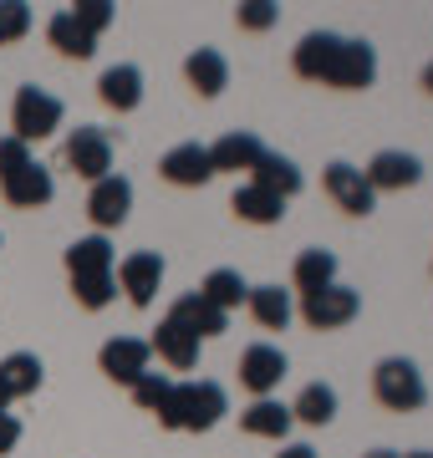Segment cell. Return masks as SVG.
I'll return each instance as SVG.
<instances>
[{"instance_id": "6da1fadb", "label": "cell", "mask_w": 433, "mask_h": 458, "mask_svg": "<svg viewBox=\"0 0 433 458\" xmlns=\"http://www.w3.org/2000/svg\"><path fill=\"white\" fill-rule=\"evenodd\" d=\"M291 72L301 82H321L336 92H367L378 82V51H372V41L342 31H306L291 51Z\"/></svg>"}, {"instance_id": "7a4b0ae2", "label": "cell", "mask_w": 433, "mask_h": 458, "mask_svg": "<svg viewBox=\"0 0 433 458\" xmlns=\"http://www.w3.org/2000/svg\"><path fill=\"white\" fill-rule=\"evenodd\" d=\"M67 280H72V295H77V306L82 311H102V306H113L117 301V255L107 245V234H87V240H72L67 255Z\"/></svg>"}, {"instance_id": "3957f363", "label": "cell", "mask_w": 433, "mask_h": 458, "mask_svg": "<svg viewBox=\"0 0 433 458\" xmlns=\"http://www.w3.org/2000/svg\"><path fill=\"white\" fill-rule=\"evenodd\" d=\"M230 412V397L219 382L209 377H194V382H174V403H168L164 428L168 433H209Z\"/></svg>"}, {"instance_id": "277c9868", "label": "cell", "mask_w": 433, "mask_h": 458, "mask_svg": "<svg viewBox=\"0 0 433 458\" xmlns=\"http://www.w3.org/2000/svg\"><path fill=\"white\" fill-rule=\"evenodd\" d=\"M372 397H378L387 412H423L429 408V382L418 372V361L383 357L372 367Z\"/></svg>"}, {"instance_id": "5b68a950", "label": "cell", "mask_w": 433, "mask_h": 458, "mask_svg": "<svg viewBox=\"0 0 433 458\" xmlns=\"http://www.w3.org/2000/svg\"><path fill=\"white\" fill-rule=\"evenodd\" d=\"M62 117H67V107H62L56 92L26 82L16 92V102H11V138H21V143L31 148V143H41V138H51V132L62 128Z\"/></svg>"}, {"instance_id": "8992f818", "label": "cell", "mask_w": 433, "mask_h": 458, "mask_svg": "<svg viewBox=\"0 0 433 458\" xmlns=\"http://www.w3.org/2000/svg\"><path fill=\"white\" fill-rule=\"evenodd\" d=\"M62 164L77 174V179L98 183L113 174V132L107 128H92V123H77L62 143Z\"/></svg>"}, {"instance_id": "52a82bcc", "label": "cell", "mask_w": 433, "mask_h": 458, "mask_svg": "<svg viewBox=\"0 0 433 458\" xmlns=\"http://www.w3.org/2000/svg\"><path fill=\"white\" fill-rule=\"evenodd\" d=\"M357 311H362V295L347 291L342 280L317 295H301V321L311 331H342L347 321H357Z\"/></svg>"}, {"instance_id": "ba28073f", "label": "cell", "mask_w": 433, "mask_h": 458, "mask_svg": "<svg viewBox=\"0 0 433 458\" xmlns=\"http://www.w3.org/2000/svg\"><path fill=\"white\" fill-rule=\"evenodd\" d=\"M285 372H291V361H285L281 346L255 342V346L240 352V387H245L250 397H270L285 382Z\"/></svg>"}, {"instance_id": "9c48e42d", "label": "cell", "mask_w": 433, "mask_h": 458, "mask_svg": "<svg viewBox=\"0 0 433 458\" xmlns=\"http://www.w3.org/2000/svg\"><path fill=\"white\" fill-rule=\"evenodd\" d=\"M113 276H117L123 295L133 301L138 311H149L153 301H158V285H164V255H158V250H133Z\"/></svg>"}, {"instance_id": "30bf717a", "label": "cell", "mask_w": 433, "mask_h": 458, "mask_svg": "<svg viewBox=\"0 0 433 458\" xmlns=\"http://www.w3.org/2000/svg\"><path fill=\"white\" fill-rule=\"evenodd\" d=\"M321 189H327V199H332L342 214H352V219H367V214L378 209V194L367 189L362 179V168H352V164H327V174H321Z\"/></svg>"}, {"instance_id": "8fae6325", "label": "cell", "mask_w": 433, "mask_h": 458, "mask_svg": "<svg viewBox=\"0 0 433 458\" xmlns=\"http://www.w3.org/2000/svg\"><path fill=\"white\" fill-rule=\"evenodd\" d=\"M128 214H133V183L123 179V174H107V179L92 183V194H87V219L98 225V234L128 225Z\"/></svg>"}, {"instance_id": "7c38bea8", "label": "cell", "mask_w": 433, "mask_h": 458, "mask_svg": "<svg viewBox=\"0 0 433 458\" xmlns=\"http://www.w3.org/2000/svg\"><path fill=\"white\" fill-rule=\"evenodd\" d=\"M362 179L372 194H403V189H413L423 179V164H418L413 153H403V148H383V153H372Z\"/></svg>"}, {"instance_id": "4fadbf2b", "label": "cell", "mask_w": 433, "mask_h": 458, "mask_svg": "<svg viewBox=\"0 0 433 458\" xmlns=\"http://www.w3.org/2000/svg\"><path fill=\"white\" fill-rule=\"evenodd\" d=\"M149 361H153V352H149V342H138V336H113V342H102V352H98L102 377L117 382V387H133L138 377L149 372Z\"/></svg>"}, {"instance_id": "5bb4252c", "label": "cell", "mask_w": 433, "mask_h": 458, "mask_svg": "<svg viewBox=\"0 0 433 458\" xmlns=\"http://www.w3.org/2000/svg\"><path fill=\"white\" fill-rule=\"evenodd\" d=\"M158 174L174 189H204V183L215 179V164H209V148L204 143H179L158 158Z\"/></svg>"}, {"instance_id": "9a60e30c", "label": "cell", "mask_w": 433, "mask_h": 458, "mask_svg": "<svg viewBox=\"0 0 433 458\" xmlns=\"http://www.w3.org/2000/svg\"><path fill=\"white\" fill-rule=\"evenodd\" d=\"M0 194H5V204L11 209H47L51 199H56V179H51V168L47 164H26L16 168L11 179H0Z\"/></svg>"}, {"instance_id": "2e32d148", "label": "cell", "mask_w": 433, "mask_h": 458, "mask_svg": "<svg viewBox=\"0 0 433 458\" xmlns=\"http://www.w3.org/2000/svg\"><path fill=\"white\" fill-rule=\"evenodd\" d=\"M183 82L194 87L204 102H215L219 92L230 87V62H225V51H215V47L189 51V56H183Z\"/></svg>"}, {"instance_id": "e0dca14e", "label": "cell", "mask_w": 433, "mask_h": 458, "mask_svg": "<svg viewBox=\"0 0 433 458\" xmlns=\"http://www.w3.org/2000/svg\"><path fill=\"white\" fill-rule=\"evenodd\" d=\"M98 98H102V107H113V113H138V107H143V72H138L133 62L107 66L98 77Z\"/></svg>"}, {"instance_id": "ac0fdd59", "label": "cell", "mask_w": 433, "mask_h": 458, "mask_svg": "<svg viewBox=\"0 0 433 458\" xmlns=\"http://www.w3.org/2000/svg\"><path fill=\"white\" fill-rule=\"evenodd\" d=\"M168 321H179L183 331H194L200 342H209V336H225V331H230V316L215 311V306H209V301H204L200 291L179 295V301L168 306Z\"/></svg>"}, {"instance_id": "d6986e66", "label": "cell", "mask_w": 433, "mask_h": 458, "mask_svg": "<svg viewBox=\"0 0 433 458\" xmlns=\"http://www.w3.org/2000/svg\"><path fill=\"white\" fill-rule=\"evenodd\" d=\"M250 183L255 189H266V194L276 199H296L301 189H306V174L296 168V158H285V153H260V164L250 168Z\"/></svg>"}, {"instance_id": "ffe728a7", "label": "cell", "mask_w": 433, "mask_h": 458, "mask_svg": "<svg viewBox=\"0 0 433 458\" xmlns=\"http://www.w3.org/2000/svg\"><path fill=\"white\" fill-rule=\"evenodd\" d=\"M260 153H266V143L240 128V132H225L219 143H209V164H215V174H250L260 164Z\"/></svg>"}, {"instance_id": "44dd1931", "label": "cell", "mask_w": 433, "mask_h": 458, "mask_svg": "<svg viewBox=\"0 0 433 458\" xmlns=\"http://www.w3.org/2000/svg\"><path fill=\"white\" fill-rule=\"evenodd\" d=\"M149 352H158V361H168L174 372H189V367H200V336L194 331H183L179 321H158V331H153Z\"/></svg>"}, {"instance_id": "7402d4cb", "label": "cell", "mask_w": 433, "mask_h": 458, "mask_svg": "<svg viewBox=\"0 0 433 458\" xmlns=\"http://www.w3.org/2000/svg\"><path fill=\"white\" fill-rule=\"evenodd\" d=\"M291 408L285 403H276V397H255L250 408L240 412V428L250 433V438H270V443H285V433H291Z\"/></svg>"}, {"instance_id": "603a6c76", "label": "cell", "mask_w": 433, "mask_h": 458, "mask_svg": "<svg viewBox=\"0 0 433 458\" xmlns=\"http://www.w3.org/2000/svg\"><path fill=\"white\" fill-rule=\"evenodd\" d=\"M47 41L56 56H67V62H92L98 56V36H87L77 21H72V11H56V16L47 21Z\"/></svg>"}, {"instance_id": "cb8c5ba5", "label": "cell", "mask_w": 433, "mask_h": 458, "mask_svg": "<svg viewBox=\"0 0 433 458\" xmlns=\"http://www.w3.org/2000/svg\"><path fill=\"white\" fill-rule=\"evenodd\" d=\"M245 311H250L266 331H285L291 316H296V301H291V291H281V285H250Z\"/></svg>"}, {"instance_id": "d4e9b609", "label": "cell", "mask_w": 433, "mask_h": 458, "mask_svg": "<svg viewBox=\"0 0 433 458\" xmlns=\"http://www.w3.org/2000/svg\"><path fill=\"white\" fill-rule=\"evenodd\" d=\"M291 285H296L301 295H317V291H327V285H336V255L321 250V245L301 250L296 265H291Z\"/></svg>"}, {"instance_id": "484cf974", "label": "cell", "mask_w": 433, "mask_h": 458, "mask_svg": "<svg viewBox=\"0 0 433 458\" xmlns=\"http://www.w3.org/2000/svg\"><path fill=\"white\" fill-rule=\"evenodd\" d=\"M230 209H234V219H245V225H281L285 199L266 194V189H255V183H240L230 194Z\"/></svg>"}, {"instance_id": "4316f807", "label": "cell", "mask_w": 433, "mask_h": 458, "mask_svg": "<svg viewBox=\"0 0 433 458\" xmlns=\"http://www.w3.org/2000/svg\"><path fill=\"white\" fill-rule=\"evenodd\" d=\"M41 377H47V367H41L36 352H11V357L0 361V387H5L11 403H16V397H31L36 387H41Z\"/></svg>"}, {"instance_id": "83f0119b", "label": "cell", "mask_w": 433, "mask_h": 458, "mask_svg": "<svg viewBox=\"0 0 433 458\" xmlns=\"http://www.w3.org/2000/svg\"><path fill=\"white\" fill-rule=\"evenodd\" d=\"M200 295L215 306V311H240L245 306V295H250V285H245V276L240 270H230V265H219V270H209L204 276V285H200Z\"/></svg>"}, {"instance_id": "f1b7e54d", "label": "cell", "mask_w": 433, "mask_h": 458, "mask_svg": "<svg viewBox=\"0 0 433 458\" xmlns=\"http://www.w3.org/2000/svg\"><path fill=\"white\" fill-rule=\"evenodd\" d=\"M291 418L306 423V428H327L336 418V387H327V382H306L301 397L291 403Z\"/></svg>"}, {"instance_id": "f546056e", "label": "cell", "mask_w": 433, "mask_h": 458, "mask_svg": "<svg viewBox=\"0 0 433 458\" xmlns=\"http://www.w3.org/2000/svg\"><path fill=\"white\" fill-rule=\"evenodd\" d=\"M128 393H133L138 408L153 412V418L164 423V418H168V403H174V377H168V372H143L133 387H128Z\"/></svg>"}, {"instance_id": "4dcf8cb0", "label": "cell", "mask_w": 433, "mask_h": 458, "mask_svg": "<svg viewBox=\"0 0 433 458\" xmlns=\"http://www.w3.org/2000/svg\"><path fill=\"white\" fill-rule=\"evenodd\" d=\"M72 21H77L87 36H102L117 21V5L113 0H77V5H72Z\"/></svg>"}, {"instance_id": "1f68e13d", "label": "cell", "mask_w": 433, "mask_h": 458, "mask_svg": "<svg viewBox=\"0 0 433 458\" xmlns=\"http://www.w3.org/2000/svg\"><path fill=\"white\" fill-rule=\"evenodd\" d=\"M31 31V5L26 0H0V47H16Z\"/></svg>"}, {"instance_id": "d6a6232c", "label": "cell", "mask_w": 433, "mask_h": 458, "mask_svg": "<svg viewBox=\"0 0 433 458\" xmlns=\"http://www.w3.org/2000/svg\"><path fill=\"white\" fill-rule=\"evenodd\" d=\"M276 21H281V5H276V0H245V5L234 11V26H240V31H270Z\"/></svg>"}, {"instance_id": "836d02e7", "label": "cell", "mask_w": 433, "mask_h": 458, "mask_svg": "<svg viewBox=\"0 0 433 458\" xmlns=\"http://www.w3.org/2000/svg\"><path fill=\"white\" fill-rule=\"evenodd\" d=\"M26 164H31V148L21 143V138H0V179H11Z\"/></svg>"}, {"instance_id": "e575fe53", "label": "cell", "mask_w": 433, "mask_h": 458, "mask_svg": "<svg viewBox=\"0 0 433 458\" xmlns=\"http://www.w3.org/2000/svg\"><path fill=\"white\" fill-rule=\"evenodd\" d=\"M16 443H21V418L16 412H0V458L16 454Z\"/></svg>"}, {"instance_id": "d590c367", "label": "cell", "mask_w": 433, "mask_h": 458, "mask_svg": "<svg viewBox=\"0 0 433 458\" xmlns=\"http://www.w3.org/2000/svg\"><path fill=\"white\" fill-rule=\"evenodd\" d=\"M276 458H317V448H306V443H285Z\"/></svg>"}, {"instance_id": "8d00e7d4", "label": "cell", "mask_w": 433, "mask_h": 458, "mask_svg": "<svg viewBox=\"0 0 433 458\" xmlns=\"http://www.w3.org/2000/svg\"><path fill=\"white\" fill-rule=\"evenodd\" d=\"M423 92H429V98H433V62L423 66Z\"/></svg>"}, {"instance_id": "74e56055", "label": "cell", "mask_w": 433, "mask_h": 458, "mask_svg": "<svg viewBox=\"0 0 433 458\" xmlns=\"http://www.w3.org/2000/svg\"><path fill=\"white\" fill-rule=\"evenodd\" d=\"M362 458H398L393 448H372V454H362Z\"/></svg>"}, {"instance_id": "f35d334b", "label": "cell", "mask_w": 433, "mask_h": 458, "mask_svg": "<svg viewBox=\"0 0 433 458\" xmlns=\"http://www.w3.org/2000/svg\"><path fill=\"white\" fill-rule=\"evenodd\" d=\"M403 458H433V448H413V454H403Z\"/></svg>"}, {"instance_id": "ab89813d", "label": "cell", "mask_w": 433, "mask_h": 458, "mask_svg": "<svg viewBox=\"0 0 433 458\" xmlns=\"http://www.w3.org/2000/svg\"><path fill=\"white\" fill-rule=\"evenodd\" d=\"M0 412H11V397H5V387H0Z\"/></svg>"}]
</instances>
